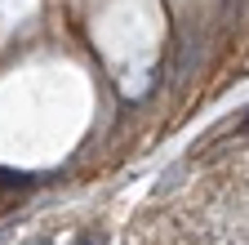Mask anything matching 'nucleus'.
<instances>
[{"instance_id": "obj_4", "label": "nucleus", "mask_w": 249, "mask_h": 245, "mask_svg": "<svg viewBox=\"0 0 249 245\" xmlns=\"http://www.w3.org/2000/svg\"><path fill=\"white\" fill-rule=\"evenodd\" d=\"M0 241H5V236H0Z\"/></svg>"}, {"instance_id": "obj_3", "label": "nucleus", "mask_w": 249, "mask_h": 245, "mask_svg": "<svg viewBox=\"0 0 249 245\" xmlns=\"http://www.w3.org/2000/svg\"><path fill=\"white\" fill-rule=\"evenodd\" d=\"M236 134H249V112H245V120H240V125H236Z\"/></svg>"}, {"instance_id": "obj_1", "label": "nucleus", "mask_w": 249, "mask_h": 245, "mask_svg": "<svg viewBox=\"0 0 249 245\" xmlns=\"http://www.w3.org/2000/svg\"><path fill=\"white\" fill-rule=\"evenodd\" d=\"M76 245H107V232H80Z\"/></svg>"}, {"instance_id": "obj_2", "label": "nucleus", "mask_w": 249, "mask_h": 245, "mask_svg": "<svg viewBox=\"0 0 249 245\" xmlns=\"http://www.w3.org/2000/svg\"><path fill=\"white\" fill-rule=\"evenodd\" d=\"M22 245H53L49 236H31V241H22Z\"/></svg>"}]
</instances>
